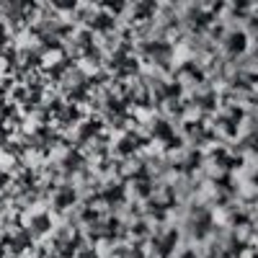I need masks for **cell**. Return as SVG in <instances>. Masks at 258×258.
<instances>
[{"label": "cell", "instance_id": "10", "mask_svg": "<svg viewBox=\"0 0 258 258\" xmlns=\"http://www.w3.org/2000/svg\"><path fill=\"white\" fill-rule=\"evenodd\" d=\"M78 258H98V255H96V250L85 248V250H80V255H78Z\"/></svg>", "mask_w": 258, "mask_h": 258}, {"label": "cell", "instance_id": "9", "mask_svg": "<svg viewBox=\"0 0 258 258\" xmlns=\"http://www.w3.org/2000/svg\"><path fill=\"white\" fill-rule=\"evenodd\" d=\"M121 258H142V250L140 248H129V250L121 253Z\"/></svg>", "mask_w": 258, "mask_h": 258}, {"label": "cell", "instance_id": "7", "mask_svg": "<svg viewBox=\"0 0 258 258\" xmlns=\"http://www.w3.org/2000/svg\"><path fill=\"white\" fill-rule=\"evenodd\" d=\"M153 11H155V6H153V3H140V6L135 8V13H137V16H147V13H153Z\"/></svg>", "mask_w": 258, "mask_h": 258}, {"label": "cell", "instance_id": "1", "mask_svg": "<svg viewBox=\"0 0 258 258\" xmlns=\"http://www.w3.org/2000/svg\"><path fill=\"white\" fill-rule=\"evenodd\" d=\"M188 227L197 238H204V235L212 230V214L204 209V207H197L191 214H188Z\"/></svg>", "mask_w": 258, "mask_h": 258}, {"label": "cell", "instance_id": "12", "mask_svg": "<svg viewBox=\"0 0 258 258\" xmlns=\"http://www.w3.org/2000/svg\"><path fill=\"white\" fill-rule=\"evenodd\" d=\"M181 258H199V255H197V253H194V250H186V253H183Z\"/></svg>", "mask_w": 258, "mask_h": 258}, {"label": "cell", "instance_id": "13", "mask_svg": "<svg viewBox=\"0 0 258 258\" xmlns=\"http://www.w3.org/2000/svg\"><path fill=\"white\" fill-rule=\"evenodd\" d=\"M253 54H255V59H258V41H255V52H253Z\"/></svg>", "mask_w": 258, "mask_h": 258}, {"label": "cell", "instance_id": "4", "mask_svg": "<svg viewBox=\"0 0 258 258\" xmlns=\"http://www.w3.org/2000/svg\"><path fill=\"white\" fill-rule=\"evenodd\" d=\"M73 202H75V191H73V188H62V191L57 194V207H59V209H64V207L73 204Z\"/></svg>", "mask_w": 258, "mask_h": 258}, {"label": "cell", "instance_id": "3", "mask_svg": "<svg viewBox=\"0 0 258 258\" xmlns=\"http://www.w3.org/2000/svg\"><path fill=\"white\" fill-rule=\"evenodd\" d=\"M245 47H248V36L243 31H230L225 36V49L230 54H240V52H245Z\"/></svg>", "mask_w": 258, "mask_h": 258}, {"label": "cell", "instance_id": "5", "mask_svg": "<svg viewBox=\"0 0 258 258\" xmlns=\"http://www.w3.org/2000/svg\"><path fill=\"white\" fill-rule=\"evenodd\" d=\"M147 52L153 54V57H158V62H165V59H168V54H170V47H168V44H155V47L150 44V47H147Z\"/></svg>", "mask_w": 258, "mask_h": 258}, {"label": "cell", "instance_id": "6", "mask_svg": "<svg viewBox=\"0 0 258 258\" xmlns=\"http://www.w3.org/2000/svg\"><path fill=\"white\" fill-rule=\"evenodd\" d=\"M31 227H34V232H47L49 230V217L47 214H39V217L31 220Z\"/></svg>", "mask_w": 258, "mask_h": 258}, {"label": "cell", "instance_id": "2", "mask_svg": "<svg viewBox=\"0 0 258 258\" xmlns=\"http://www.w3.org/2000/svg\"><path fill=\"white\" fill-rule=\"evenodd\" d=\"M176 243H178V232H176V230H168V232L158 235V238H155L158 255H160V258H168V255H170V250L176 248Z\"/></svg>", "mask_w": 258, "mask_h": 258}, {"label": "cell", "instance_id": "11", "mask_svg": "<svg viewBox=\"0 0 258 258\" xmlns=\"http://www.w3.org/2000/svg\"><path fill=\"white\" fill-rule=\"evenodd\" d=\"M248 147H250V150H258V137H250V140H248Z\"/></svg>", "mask_w": 258, "mask_h": 258}, {"label": "cell", "instance_id": "8", "mask_svg": "<svg viewBox=\"0 0 258 258\" xmlns=\"http://www.w3.org/2000/svg\"><path fill=\"white\" fill-rule=\"evenodd\" d=\"M93 26H96V29H109V26H111V18H109V16H98Z\"/></svg>", "mask_w": 258, "mask_h": 258}]
</instances>
